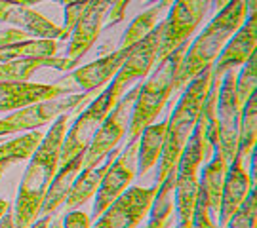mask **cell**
Returning a JSON list of instances; mask_svg holds the SVG:
<instances>
[{
    "label": "cell",
    "mask_w": 257,
    "mask_h": 228,
    "mask_svg": "<svg viewBox=\"0 0 257 228\" xmlns=\"http://www.w3.org/2000/svg\"><path fill=\"white\" fill-rule=\"evenodd\" d=\"M69 118L71 114H63L54 120L52 128L48 129V133H44L40 145L29 158L31 162L21 179L16 205H14L16 228H29L40 215V207L46 198L48 186L59 167V154H61V145H63Z\"/></svg>",
    "instance_id": "cell-1"
},
{
    "label": "cell",
    "mask_w": 257,
    "mask_h": 228,
    "mask_svg": "<svg viewBox=\"0 0 257 228\" xmlns=\"http://www.w3.org/2000/svg\"><path fill=\"white\" fill-rule=\"evenodd\" d=\"M213 67V65H211ZM211 67L204 69L200 74H196L191 82L183 88V95L179 97L174 109V114L168 116V126H166V139L162 156L158 160V169H156V186L164 181L168 175L175 171V165L183 154V148L187 141L191 139L194 128L200 120L204 109L206 93L210 88L211 80Z\"/></svg>",
    "instance_id": "cell-2"
},
{
    "label": "cell",
    "mask_w": 257,
    "mask_h": 228,
    "mask_svg": "<svg viewBox=\"0 0 257 228\" xmlns=\"http://www.w3.org/2000/svg\"><path fill=\"white\" fill-rule=\"evenodd\" d=\"M248 16V0H230L229 4L208 23L200 37L189 44L183 63L175 76V90H183L196 74L213 65L223 46L238 31Z\"/></svg>",
    "instance_id": "cell-3"
},
{
    "label": "cell",
    "mask_w": 257,
    "mask_h": 228,
    "mask_svg": "<svg viewBox=\"0 0 257 228\" xmlns=\"http://www.w3.org/2000/svg\"><path fill=\"white\" fill-rule=\"evenodd\" d=\"M187 48H189V42L177 46L172 54L158 61L155 73L149 76L147 82L141 84L138 99L132 109V118H130V139L141 135V131L151 126L156 116L164 110L166 103L170 101V95L175 91V76L183 63Z\"/></svg>",
    "instance_id": "cell-4"
},
{
    "label": "cell",
    "mask_w": 257,
    "mask_h": 228,
    "mask_svg": "<svg viewBox=\"0 0 257 228\" xmlns=\"http://www.w3.org/2000/svg\"><path fill=\"white\" fill-rule=\"evenodd\" d=\"M204 150H206V139H204L202 122L198 120L193 135L185 145L183 154L175 165L174 201L177 224L191 226L194 203H196V196H198V169L204 162Z\"/></svg>",
    "instance_id": "cell-5"
},
{
    "label": "cell",
    "mask_w": 257,
    "mask_h": 228,
    "mask_svg": "<svg viewBox=\"0 0 257 228\" xmlns=\"http://www.w3.org/2000/svg\"><path fill=\"white\" fill-rule=\"evenodd\" d=\"M141 84H136L128 93H124L118 99V103L110 109L107 114V118L103 120V124L99 126L97 133L93 135L92 143L86 150L84 156V167L82 169H93L101 164L107 158L110 150L114 146L120 145V141L124 139V135L128 133L130 128V118H132V109L134 103L138 99V93Z\"/></svg>",
    "instance_id": "cell-6"
},
{
    "label": "cell",
    "mask_w": 257,
    "mask_h": 228,
    "mask_svg": "<svg viewBox=\"0 0 257 228\" xmlns=\"http://www.w3.org/2000/svg\"><path fill=\"white\" fill-rule=\"evenodd\" d=\"M166 21L158 23L155 27V31L147 35L141 42L134 46L132 54L126 57V61L122 63V67L118 69V73L112 76L107 93H109V105L110 109L118 103V99L124 95V91L128 90V86L136 80L145 78L153 65L156 63V52H158V44H160V38L164 35Z\"/></svg>",
    "instance_id": "cell-7"
},
{
    "label": "cell",
    "mask_w": 257,
    "mask_h": 228,
    "mask_svg": "<svg viewBox=\"0 0 257 228\" xmlns=\"http://www.w3.org/2000/svg\"><path fill=\"white\" fill-rule=\"evenodd\" d=\"M236 69H230L223 74L217 95V145L215 148L221 152L223 160L230 164L238 152V128L242 109L236 99L234 82H236Z\"/></svg>",
    "instance_id": "cell-8"
},
{
    "label": "cell",
    "mask_w": 257,
    "mask_h": 228,
    "mask_svg": "<svg viewBox=\"0 0 257 228\" xmlns=\"http://www.w3.org/2000/svg\"><path fill=\"white\" fill-rule=\"evenodd\" d=\"M211 0H174L170 6V16L166 19L164 35L160 38L158 52H156V63L170 55L177 46L189 42L193 37L194 29L204 19L206 12L210 8Z\"/></svg>",
    "instance_id": "cell-9"
},
{
    "label": "cell",
    "mask_w": 257,
    "mask_h": 228,
    "mask_svg": "<svg viewBox=\"0 0 257 228\" xmlns=\"http://www.w3.org/2000/svg\"><path fill=\"white\" fill-rule=\"evenodd\" d=\"M138 148H139V137L130 139L124 152H120L107 173L103 175L99 188L95 192V203L90 219H97L103 211L109 207L112 201L118 198L122 192L130 186V182L134 181V177L138 175Z\"/></svg>",
    "instance_id": "cell-10"
},
{
    "label": "cell",
    "mask_w": 257,
    "mask_h": 228,
    "mask_svg": "<svg viewBox=\"0 0 257 228\" xmlns=\"http://www.w3.org/2000/svg\"><path fill=\"white\" fill-rule=\"evenodd\" d=\"M158 186L141 188L132 186L120 194L107 209L97 217L92 228H139L151 211Z\"/></svg>",
    "instance_id": "cell-11"
},
{
    "label": "cell",
    "mask_w": 257,
    "mask_h": 228,
    "mask_svg": "<svg viewBox=\"0 0 257 228\" xmlns=\"http://www.w3.org/2000/svg\"><path fill=\"white\" fill-rule=\"evenodd\" d=\"M95 91H84V93H69L54 99L40 101L35 105H29L25 109L14 110L10 114L8 122L18 126L19 131L23 129H38L40 126H46L50 122L57 120L63 114H73L78 109H82L86 103H90Z\"/></svg>",
    "instance_id": "cell-12"
},
{
    "label": "cell",
    "mask_w": 257,
    "mask_h": 228,
    "mask_svg": "<svg viewBox=\"0 0 257 228\" xmlns=\"http://www.w3.org/2000/svg\"><path fill=\"white\" fill-rule=\"evenodd\" d=\"M109 112H110L109 93H107V88H105L95 99L90 101L88 109L74 120L73 128L69 129V131H65L61 154H59V164H65L73 156L88 150L93 135L97 133V129L103 124V120L107 118Z\"/></svg>",
    "instance_id": "cell-13"
},
{
    "label": "cell",
    "mask_w": 257,
    "mask_h": 228,
    "mask_svg": "<svg viewBox=\"0 0 257 228\" xmlns=\"http://www.w3.org/2000/svg\"><path fill=\"white\" fill-rule=\"evenodd\" d=\"M112 4H114V0H90L86 4L76 27L73 29V33L69 37L71 42H69V50H67V57H65L67 71L76 69L78 61L90 52L93 42L99 38L105 16H109Z\"/></svg>",
    "instance_id": "cell-14"
},
{
    "label": "cell",
    "mask_w": 257,
    "mask_h": 228,
    "mask_svg": "<svg viewBox=\"0 0 257 228\" xmlns=\"http://www.w3.org/2000/svg\"><path fill=\"white\" fill-rule=\"evenodd\" d=\"M73 88L59 84H31V82H0V112L25 109L40 101L54 99L73 93Z\"/></svg>",
    "instance_id": "cell-15"
},
{
    "label": "cell",
    "mask_w": 257,
    "mask_h": 228,
    "mask_svg": "<svg viewBox=\"0 0 257 228\" xmlns=\"http://www.w3.org/2000/svg\"><path fill=\"white\" fill-rule=\"evenodd\" d=\"M257 46V21L255 14H249L248 21L229 38V42L223 46L221 54L211 67V74L215 78H223V74L230 69H238L249 59V55L255 54Z\"/></svg>",
    "instance_id": "cell-16"
},
{
    "label": "cell",
    "mask_w": 257,
    "mask_h": 228,
    "mask_svg": "<svg viewBox=\"0 0 257 228\" xmlns=\"http://www.w3.org/2000/svg\"><path fill=\"white\" fill-rule=\"evenodd\" d=\"M253 186L251 177L244 167V160L240 156H234V160L227 167L225 181H223V190H221V201H219V213H217V226L225 228L230 217L236 213L242 201L246 200Z\"/></svg>",
    "instance_id": "cell-17"
},
{
    "label": "cell",
    "mask_w": 257,
    "mask_h": 228,
    "mask_svg": "<svg viewBox=\"0 0 257 228\" xmlns=\"http://www.w3.org/2000/svg\"><path fill=\"white\" fill-rule=\"evenodd\" d=\"M134 46L118 48L116 52L105 55V57L93 61V63H88L84 65V67L74 69L73 73L65 78V82H74V86L80 88L82 91H97L107 82H110L112 76L118 73V69L126 61V57L132 54Z\"/></svg>",
    "instance_id": "cell-18"
},
{
    "label": "cell",
    "mask_w": 257,
    "mask_h": 228,
    "mask_svg": "<svg viewBox=\"0 0 257 228\" xmlns=\"http://www.w3.org/2000/svg\"><path fill=\"white\" fill-rule=\"evenodd\" d=\"M0 21L10 23L19 31H25L31 37L50 38V40H59V38H69V35L63 31V27H57L54 21L38 14L37 10L29 6H19L12 2L0 0Z\"/></svg>",
    "instance_id": "cell-19"
},
{
    "label": "cell",
    "mask_w": 257,
    "mask_h": 228,
    "mask_svg": "<svg viewBox=\"0 0 257 228\" xmlns=\"http://www.w3.org/2000/svg\"><path fill=\"white\" fill-rule=\"evenodd\" d=\"M84 156L86 152L73 156L69 162L61 164V167L57 169V173L54 175V179L50 182L46 192V198L42 201V207H40V215L38 217H44V215H54L57 209L63 207L65 200L71 192L74 179L80 175L84 167Z\"/></svg>",
    "instance_id": "cell-20"
},
{
    "label": "cell",
    "mask_w": 257,
    "mask_h": 228,
    "mask_svg": "<svg viewBox=\"0 0 257 228\" xmlns=\"http://www.w3.org/2000/svg\"><path fill=\"white\" fill-rule=\"evenodd\" d=\"M118 154H120V145L114 146L109 154H107L103 165H97V167H93V169H82V171H80V175L74 179L73 186H71V192H69V196H67V200H65V203H63L65 211L78 209L80 205H84L86 201L92 198L93 194L97 192V188H99V182H101L103 175L107 173V169L110 167L112 160Z\"/></svg>",
    "instance_id": "cell-21"
},
{
    "label": "cell",
    "mask_w": 257,
    "mask_h": 228,
    "mask_svg": "<svg viewBox=\"0 0 257 228\" xmlns=\"http://www.w3.org/2000/svg\"><path fill=\"white\" fill-rule=\"evenodd\" d=\"M229 164L223 160V156L217 148H213L210 162L204 165L202 177H198V190L204 194V198L208 201L211 217L215 219L219 213V201H221V190H223V181L227 173Z\"/></svg>",
    "instance_id": "cell-22"
},
{
    "label": "cell",
    "mask_w": 257,
    "mask_h": 228,
    "mask_svg": "<svg viewBox=\"0 0 257 228\" xmlns=\"http://www.w3.org/2000/svg\"><path fill=\"white\" fill-rule=\"evenodd\" d=\"M40 69L67 71L65 57H27L0 63V82H29V78Z\"/></svg>",
    "instance_id": "cell-23"
},
{
    "label": "cell",
    "mask_w": 257,
    "mask_h": 228,
    "mask_svg": "<svg viewBox=\"0 0 257 228\" xmlns=\"http://www.w3.org/2000/svg\"><path fill=\"white\" fill-rule=\"evenodd\" d=\"M166 126H168V118L158 122V124H151L141 131L139 135V148H138V175L145 177L149 169H153L160 156H162V148H164L166 139Z\"/></svg>",
    "instance_id": "cell-24"
},
{
    "label": "cell",
    "mask_w": 257,
    "mask_h": 228,
    "mask_svg": "<svg viewBox=\"0 0 257 228\" xmlns=\"http://www.w3.org/2000/svg\"><path fill=\"white\" fill-rule=\"evenodd\" d=\"M42 137H44V131L35 129V131H29L25 135L12 139L8 143H0V177L12 164L21 162V160H29L33 152L37 150V146L40 145Z\"/></svg>",
    "instance_id": "cell-25"
},
{
    "label": "cell",
    "mask_w": 257,
    "mask_h": 228,
    "mask_svg": "<svg viewBox=\"0 0 257 228\" xmlns=\"http://www.w3.org/2000/svg\"><path fill=\"white\" fill-rule=\"evenodd\" d=\"M174 0H156L155 4L147 8L143 14H139L138 18L132 21V25L128 27V31L124 33V38H122V44L120 48H130V46L138 44L143 38L151 35L155 27L158 25V19L162 14H166V10H170Z\"/></svg>",
    "instance_id": "cell-26"
},
{
    "label": "cell",
    "mask_w": 257,
    "mask_h": 228,
    "mask_svg": "<svg viewBox=\"0 0 257 228\" xmlns=\"http://www.w3.org/2000/svg\"><path fill=\"white\" fill-rule=\"evenodd\" d=\"M57 52V40L50 38H29L8 46H0V63L27 57H54Z\"/></svg>",
    "instance_id": "cell-27"
},
{
    "label": "cell",
    "mask_w": 257,
    "mask_h": 228,
    "mask_svg": "<svg viewBox=\"0 0 257 228\" xmlns=\"http://www.w3.org/2000/svg\"><path fill=\"white\" fill-rule=\"evenodd\" d=\"M257 143V97L255 93L246 101V105L242 107L240 114V128H238V152L244 162L248 160Z\"/></svg>",
    "instance_id": "cell-28"
},
{
    "label": "cell",
    "mask_w": 257,
    "mask_h": 228,
    "mask_svg": "<svg viewBox=\"0 0 257 228\" xmlns=\"http://www.w3.org/2000/svg\"><path fill=\"white\" fill-rule=\"evenodd\" d=\"M244 69L236 74V82H234V91H236V99H238L240 109L246 105V101L255 93L257 84V55L251 54L249 59L242 65Z\"/></svg>",
    "instance_id": "cell-29"
},
{
    "label": "cell",
    "mask_w": 257,
    "mask_h": 228,
    "mask_svg": "<svg viewBox=\"0 0 257 228\" xmlns=\"http://www.w3.org/2000/svg\"><path fill=\"white\" fill-rule=\"evenodd\" d=\"M255 186H251V190L246 196V200L242 201V205L230 217V220L227 222L225 228H255Z\"/></svg>",
    "instance_id": "cell-30"
},
{
    "label": "cell",
    "mask_w": 257,
    "mask_h": 228,
    "mask_svg": "<svg viewBox=\"0 0 257 228\" xmlns=\"http://www.w3.org/2000/svg\"><path fill=\"white\" fill-rule=\"evenodd\" d=\"M191 228H219L217 226V222H215V219L211 217L210 207H208V201H206V198H204V194L200 190H198L196 203H194Z\"/></svg>",
    "instance_id": "cell-31"
},
{
    "label": "cell",
    "mask_w": 257,
    "mask_h": 228,
    "mask_svg": "<svg viewBox=\"0 0 257 228\" xmlns=\"http://www.w3.org/2000/svg\"><path fill=\"white\" fill-rule=\"evenodd\" d=\"M88 2H90V0H88ZM88 2H73V4H67V6H65L63 31L69 35V37H71V33H73V29L76 27V23H78V19H80V16H82V12Z\"/></svg>",
    "instance_id": "cell-32"
},
{
    "label": "cell",
    "mask_w": 257,
    "mask_h": 228,
    "mask_svg": "<svg viewBox=\"0 0 257 228\" xmlns=\"http://www.w3.org/2000/svg\"><path fill=\"white\" fill-rule=\"evenodd\" d=\"M61 220H63V228H92L90 215L78 209L65 211V217H61Z\"/></svg>",
    "instance_id": "cell-33"
},
{
    "label": "cell",
    "mask_w": 257,
    "mask_h": 228,
    "mask_svg": "<svg viewBox=\"0 0 257 228\" xmlns=\"http://www.w3.org/2000/svg\"><path fill=\"white\" fill-rule=\"evenodd\" d=\"M33 38L25 31H19V29H0V46H8L14 42H21V40H29Z\"/></svg>",
    "instance_id": "cell-34"
},
{
    "label": "cell",
    "mask_w": 257,
    "mask_h": 228,
    "mask_svg": "<svg viewBox=\"0 0 257 228\" xmlns=\"http://www.w3.org/2000/svg\"><path fill=\"white\" fill-rule=\"evenodd\" d=\"M132 0H114V4H112V8L109 12V25H116L118 21L124 19L126 16V8H128V4Z\"/></svg>",
    "instance_id": "cell-35"
},
{
    "label": "cell",
    "mask_w": 257,
    "mask_h": 228,
    "mask_svg": "<svg viewBox=\"0 0 257 228\" xmlns=\"http://www.w3.org/2000/svg\"><path fill=\"white\" fill-rule=\"evenodd\" d=\"M172 224V215H162V217H151L147 224L139 228H170Z\"/></svg>",
    "instance_id": "cell-36"
},
{
    "label": "cell",
    "mask_w": 257,
    "mask_h": 228,
    "mask_svg": "<svg viewBox=\"0 0 257 228\" xmlns=\"http://www.w3.org/2000/svg\"><path fill=\"white\" fill-rule=\"evenodd\" d=\"M18 131H19L18 126H14L12 122H8L6 118L0 120V137L12 135V133H18Z\"/></svg>",
    "instance_id": "cell-37"
},
{
    "label": "cell",
    "mask_w": 257,
    "mask_h": 228,
    "mask_svg": "<svg viewBox=\"0 0 257 228\" xmlns=\"http://www.w3.org/2000/svg\"><path fill=\"white\" fill-rule=\"evenodd\" d=\"M52 219H54V215H44V217H38L33 224L29 228H48L50 226V222H52Z\"/></svg>",
    "instance_id": "cell-38"
},
{
    "label": "cell",
    "mask_w": 257,
    "mask_h": 228,
    "mask_svg": "<svg viewBox=\"0 0 257 228\" xmlns=\"http://www.w3.org/2000/svg\"><path fill=\"white\" fill-rule=\"evenodd\" d=\"M0 228H16L14 226V211H12V207H10V209L6 211V215L0 219Z\"/></svg>",
    "instance_id": "cell-39"
},
{
    "label": "cell",
    "mask_w": 257,
    "mask_h": 228,
    "mask_svg": "<svg viewBox=\"0 0 257 228\" xmlns=\"http://www.w3.org/2000/svg\"><path fill=\"white\" fill-rule=\"evenodd\" d=\"M8 209H10V203L6 200H2V198H0V219L6 215V211Z\"/></svg>",
    "instance_id": "cell-40"
},
{
    "label": "cell",
    "mask_w": 257,
    "mask_h": 228,
    "mask_svg": "<svg viewBox=\"0 0 257 228\" xmlns=\"http://www.w3.org/2000/svg\"><path fill=\"white\" fill-rule=\"evenodd\" d=\"M48 228H63V220L61 219H52V222H50V226Z\"/></svg>",
    "instance_id": "cell-41"
},
{
    "label": "cell",
    "mask_w": 257,
    "mask_h": 228,
    "mask_svg": "<svg viewBox=\"0 0 257 228\" xmlns=\"http://www.w3.org/2000/svg\"><path fill=\"white\" fill-rule=\"evenodd\" d=\"M229 2H230V0H215V8L223 10L225 6H227V4H229Z\"/></svg>",
    "instance_id": "cell-42"
},
{
    "label": "cell",
    "mask_w": 257,
    "mask_h": 228,
    "mask_svg": "<svg viewBox=\"0 0 257 228\" xmlns=\"http://www.w3.org/2000/svg\"><path fill=\"white\" fill-rule=\"evenodd\" d=\"M175 228H191V226H189V224H177Z\"/></svg>",
    "instance_id": "cell-43"
},
{
    "label": "cell",
    "mask_w": 257,
    "mask_h": 228,
    "mask_svg": "<svg viewBox=\"0 0 257 228\" xmlns=\"http://www.w3.org/2000/svg\"><path fill=\"white\" fill-rule=\"evenodd\" d=\"M0 143H2V141H0Z\"/></svg>",
    "instance_id": "cell-44"
}]
</instances>
